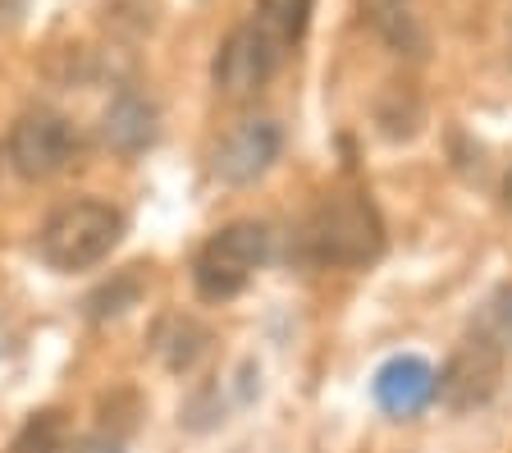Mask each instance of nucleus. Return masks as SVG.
<instances>
[{"mask_svg":"<svg viewBox=\"0 0 512 453\" xmlns=\"http://www.w3.org/2000/svg\"><path fill=\"white\" fill-rule=\"evenodd\" d=\"M311 14H316V0H256V10H252V19L247 23H252L256 33L284 55L288 46L302 42Z\"/></svg>","mask_w":512,"mask_h":453,"instance_id":"10","label":"nucleus"},{"mask_svg":"<svg viewBox=\"0 0 512 453\" xmlns=\"http://www.w3.org/2000/svg\"><path fill=\"white\" fill-rule=\"evenodd\" d=\"M499 367H503V357H499L494 339H467V344L453 353L448 371L439 376V394H444L453 408H476V403H485L494 394Z\"/></svg>","mask_w":512,"mask_h":453,"instance_id":"8","label":"nucleus"},{"mask_svg":"<svg viewBox=\"0 0 512 453\" xmlns=\"http://www.w3.org/2000/svg\"><path fill=\"white\" fill-rule=\"evenodd\" d=\"M371 394L380 403V412H389V417H416V412H426L435 403L439 376L426 357H394V362H384L375 371Z\"/></svg>","mask_w":512,"mask_h":453,"instance_id":"7","label":"nucleus"},{"mask_svg":"<svg viewBox=\"0 0 512 453\" xmlns=\"http://www.w3.org/2000/svg\"><path fill=\"white\" fill-rule=\"evenodd\" d=\"M503 202L512 206V170H508V179H503Z\"/></svg>","mask_w":512,"mask_h":453,"instance_id":"15","label":"nucleus"},{"mask_svg":"<svg viewBox=\"0 0 512 453\" xmlns=\"http://www.w3.org/2000/svg\"><path fill=\"white\" fill-rule=\"evenodd\" d=\"M279 147H284V138H279L275 119H247V124L224 133V142L215 147V179L234 188L256 184L279 161Z\"/></svg>","mask_w":512,"mask_h":453,"instance_id":"6","label":"nucleus"},{"mask_svg":"<svg viewBox=\"0 0 512 453\" xmlns=\"http://www.w3.org/2000/svg\"><path fill=\"white\" fill-rule=\"evenodd\" d=\"M101 138H106L110 151L119 156H138L156 142V106L142 101L138 92H119L115 101L101 115Z\"/></svg>","mask_w":512,"mask_h":453,"instance_id":"9","label":"nucleus"},{"mask_svg":"<svg viewBox=\"0 0 512 453\" xmlns=\"http://www.w3.org/2000/svg\"><path fill=\"white\" fill-rule=\"evenodd\" d=\"M64 435H69L64 412L42 408V412H32L19 431H14V440L5 444V453H60L64 449Z\"/></svg>","mask_w":512,"mask_h":453,"instance_id":"11","label":"nucleus"},{"mask_svg":"<svg viewBox=\"0 0 512 453\" xmlns=\"http://www.w3.org/2000/svg\"><path fill=\"white\" fill-rule=\"evenodd\" d=\"M138 293H142V275H138V266H133V270H124V275H119L115 284L96 289L92 298H87V312H92L96 321H106V316L128 312V307L138 302Z\"/></svg>","mask_w":512,"mask_h":453,"instance_id":"12","label":"nucleus"},{"mask_svg":"<svg viewBox=\"0 0 512 453\" xmlns=\"http://www.w3.org/2000/svg\"><path fill=\"white\" fill-rule=\"evenodd\" d=\"M279 60H284V55L256 33L252 23H243V28H234V33L220 42V51H215V65H211L215 92L229 101L256 97V92L270 83V74L279 69Z\"/></svg>","mask_w":512,"mask_h":453,"instance_id":"4","label":"nucleus"},{"mask_svg":"<svg viewBox=\"0 0 512 453\" xmlns=\"http://www.w3.org/2000/svg\"><path fill=\"white\" fill-rule=\"evenodd\" d=\"M307 252L325 266H371L384 252V225L375 216L371 197H325L307 225Z\"/></svg>","mask_w":512,"mask_h":453,"instance_id":"2","label":"nucleus"},{"mask_svg":"<svg viewBox=\"0 0 512 453\" xmlns=\"http://www.w3.org/2000/svg\"><path fill=\"white\" fill-rule=\"evenodd\" d=\"M270 252V234L266 225L256 220H234L224 225L220 234H211L192 261V284L202 293L206 302H229L252 284V275L261 270Z\"/></svg>","mask_w":512,"mask_h":453,"instance_id":"3","label":"nucleus"},{"mask_svg":"<svg viewBox=\"0 0 512 453\" xmlns=\"http://www.w3.org/2000/svg\"><path fill=\"white\" fill-rule=\"evenodd\" d=\"M28 5H32V0H0V28H14V23H23Z\"/></svg>","mask_w":512,"mask_h":453,"instance_id":"13","label":"nucleus"},{"mask_svg":"<svg viewBox=\"0 0 512 453\" xmlns=\"http://www.w3.org/2000/svg\"><path fill=\"white\" fill-rule=\"evenodd\" d=\"M124 238V216L110 202L96 197H78V202L55 206L42 225V261L51 270H87L96 261H106Z\"/></svg>","mask_w":512,"mask_h":453,"instance_id":"1","label":"nucleus"},{"mask_svg":"<svg viewBox=\"0 0 512 453\" xmlns=\"http://www.w3.org/2000/svg\"><path fill=\"white\" fill-rule=\"evenodd\" d=\"M69 119L46 106H32L10 129V165L23 179H51L69 161Z\"/></svg>","mask_w":512,"mask_h":453,"instance_id":"5","label":"nucleus"},{"mask_svg":"<svg viewBox=\"0 0 512 453\" xmlns=\"http://www.w3.org/2000/svg\"><path fill=\"white\" fill-rule=\"evenodd\" d=\"M74 453H124V444H119V440H106V435H92V440L74 444Z\"/></svg>","mask_w":512,"mask_h":453,"instance_id":"14","label":"nucleus"}]
</instances>
